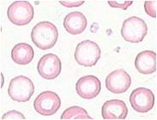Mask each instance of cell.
Instances as JSON below:
<instances>
[{
  "instance_id": "7a4b0ae2",
  "label": "cell",
  "mask_w": 157,
  "mask_h": 120,
  "mask_svg": "<svg viewBox=\"0 0 157 120\" xmlns=\"http://www.w3.org/2000/svg\"><path fill=\"white\" fill-rule=\"evenodd\" d=\"M101 57V50L98 43L90 40H85L76 47L75 59L80 66L90 67L95 66Z\"/></svg>"
},
{
  "instance_id": "2e32d148",
  "label": "cell",
  "mask_w": 157,
  "mask_h": 120,
  "mask_svg": "<svg viewBox=\"0 0 157 120\" xmlns=\"http://www.w3.org/2000/svg\"><path fill=\"white\" fill-rule=\"evenodd\" d=\"M157 1H145L144 3V9H145L147 15L149 16L156 18V5Z\"/></svg>"
},
{
  "instance_id": "ba28073f",
  "label": "cell",
  "mask_w": 157,
  "mask_h": 120,
  "mask_svg": "<svg viewBox=\"0 0 157 120\" xmlns=\"http://www.w3.org/2000/svg\"><path fill=\"white\" fill-rule=\"evenodd\" d=\"M37 68L39 75L43 78L53 80L61 73L62 63L57 55L50 53L44 54L40 58Z\"/></svg>"
},
{
  "instance_id": "e0dca14e",
  "label": "cell",
  "mask_w": 157,
  "mask_h": 120,
  "mask_svg": "<svg viewBox=\"0 0 157 120\" xmlns=\"http://www.w3.org/2000/svg\"><path fill=\"white\" fill-rule=\"evenodd\" d=\"M2 119L4 120H19V119H26V117L24 116L22 113L20 112L12 110L10 112L4 113L2 116Z\"/></svg>"
},
{
  "instance_id": "5bb4252c",
  "label": "cell",
  "mask_w": 157,
  "mask_h": 120,
  "mask_svg": "<svg viewBox=\"0 0 157 120\" xmlns=\"http://www.w3.org/2000/svg\"><path fill=\"white\" fill-rule=\"evenodd\" d=\"M34 57L33 47L26 43H17L11 51V58L19 65H28Z\"/></svg>"
},
{
  "instance_id": "9a60e30c",
  "label": "cell",
  "mask_w": 157,
  "mask_h": 120,
  "mask_svg": "<svg viewBox=\"0 0 157 120\" xmlns=\"http://www.w3.org/2000/svg\"><path fill=\"white\" fill-rule=\"evenodd\" d=\"M61 119L71 120V119H79L86 120L92 119L91 117L89 116L88 112L82 107L78 106H74L67 108L63 112Z\"/></svg>"
},
{
  "instance_id": "8992f818",
  "label": "cell",
  "mask_w": 157,
  "mask_h": 120,
  "mask_svg": "<svg viewBox=\"0 0 157 120\" xmlns=\"http://www.w3.org/2000/svg\"><path fill=\"white\" fill-rule=\"evenodd\" d=\"M35 111L43 116H51L57 112L61 107L58 95L52 91H44L36 97L33 101Z\"/></svg>"
},
{
  "instance_id": "5b68a950",
  "label": "cell",
  "mask_w": 157,
  "mask_h": 120,
  "mask_svg": "<svg viewBox=\"0 0 157 120\" xmlns=\"http://www.w3.org/2000/svg\"><path fill=\"white\" fill-rule=\"evenodd\" d=\"M9 20L16 26H26L34 16L33 7L28 1H16L8 8Z\"/></svg>"
},
{
  "instance_id": "9c48e42d",
  "label": "cell",
  "mask_w": 157,
  "mask_h": 120,
  "mask_svg": "<svg viewBox=\"0 0 157 120\" xmlns=\"http://www.w3.org/2000/svg\"><path fill=\"white\" fill-rule=\"evenodd\" d=\"M132 84L130 75L124 69H116L106 77L105 85L108 90L114 94L125 93Z\"/></svg>"
},
{
  "instance_id": "30bf717a",
  "label": "cell",
  "mask_w": 157,
  "mask_h": 120,
  "mask_svg": "<svg viewBox=\"0 0 157 120\" xmlns=\"http://www.w3.org/2000/svg\"><path fill=\"white\" fill-rule=\"evenodd\" d=\"M76 91L80 97L86 100H91L100 93L101 82L98 77L93 75L84 76L76 83Z\"/></svg>"
},
{
  "instance_id": "4fadbf2b",
  "label": "cell",
  "mask_w": 157,
  "mask_h": 120,
  "mask_svg": "<svg viewBox=\"0 0 157 120\" xmlns=\"http://www.w3.org/2000/svg\"><path fill=\"white\" fill-rule=\"evenodd\" d=\"M63 26L69 34L78 35L86 30L87 19L81 12H71L65 16Z\"/></svg>"
},
{
  "instance_id": "7c38bea8",
  "label": "cell",
  "mask_w": 157,
  "mask_h": 120,
  "mask_svg": "<svg viewBox=\"0 0 157 120\" xmlns=\"http://www.w3.org/2000/svg\"><path fill=\"white\" fill-rule=\"evenodd\" d=\"M135 67L142 74H152L156 71V53L152 51L140 52L135 59Z\"/></svg>"
},
{
  "instance_id": "d6986e66",
  "label": "cell",
  "mask_w": 157,
  "mask_h": 120,
  "mask_svg": "<svg viewBox=\"0 0 157 120\" xmlns=\"http://www.w3.org/2000/svg\"><path fill=\"white\" fill-rule=\"evenodd\" d=\"M85 3V1H60V4H63V6L67 8H72V7H78L82 5Z\"/></svg>"
},
{
  "instance_id": "52a82bcc",
  "label": "cell",
  "mask_w": 157,
  "mask_h": 120,
  "mask_svg": "<svg viewBox=\"0 0 157 120\" xmlns=\"http://www.w3.org/2000/svg\"><path fill=\"white\" fill-rule=\"evenodd\" d=\"M130 103L135 111L145 113L154 107L155 96L150 89L140 87L132 92L130 96Z\"/></svg>"
},
{
  "instance_id": "277c9868",
  "label": "cell",
  "mask_w": 157,
  "mask_h": 120,
  "mask_svg": "<svg viewBox=\"0 0 157 120\" xmlns=\"http://www.w3.org/2000/svg\"><path fill=\"white\" fill-rule=\"evenodd\" d=\"M148 33V27L144 20L132 16L126 20L121 27L123 39L130 43H140Z\"/></svg>"
},
{
  "instance_id": "3957f363",
  "label": "cell",
  "mask_w": 157,
  "mask_h": 120,
  "mask_svg": "<svg viewBox=\"0 0 157 120\" xmlns=\"http://www.w3.org/2000/svg\"><path fill=\"white\" fill-rule=\"evenodd\" d=\"M8 93L13 101L26 102L31 99L34 93V84L29 77L20 75L10 81Z\"/></svg>"
},
{
  "instance_id": "6da1fadb",
  "label": "cell",
  "mask_w": 157,
  "mask_h": 120,
  "mask_svg": "<svg viewBox=\"0 0 157 120\" xmlns=\"http://www.w3.org/2000/svg\"><path fill=\"white\" fill-rule=\"evenodd\" d=\"M31 38L33 43L40 50H49L57 42L58 30L50 21H41L33 28Z\"/></svg>"
},
{
  "instance_id": "8fae6325",
  "label": "cell",
  "mask_w": 157,
  "mask_h": 120,
  "mask_svg": "<svg viewBox=\"0 0 157 120\" xmlns=\"http://www.w3.org/2000/svg\"><path fill=\"white\" fill-rule=\"evenodd\" d=\"M128 113L126 103L121 100H110L102 107V116L103 119H125Z\"/></svg>"
},
{
  "instance_id": "ac0fdd59",
  "label": "cell",
  "mask_w": 157,
  "mask_h": 120,
  "mask_svg": "<svg viewBox=\"0 0 157 120\" xmlns=\"http://www.w3.org/2000/svg\"><path fill=\"white\" fill-rule=\"evenodd\" d=\"M113 8H121L122 9H127L129 6L132 4V1H109L108 2Z\"/></svg>"
}]
</instances>
